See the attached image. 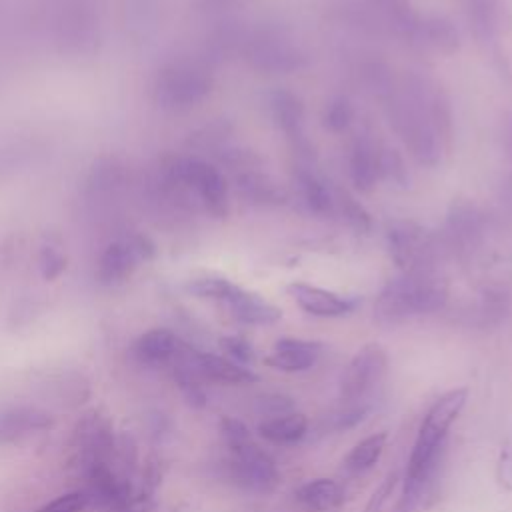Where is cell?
Instances as JSON below:
<instances>
[{"label": "cell", "instance_id": "6da1fadb", "mask_svg": "<svg viewBox=\"0 0 512 512\" xmlns=\"http://www.w3.org/2000/svg\"><path fill=\"white\" fill-rule=\"evenodd\" d=\"M384 106L390 124L424 166H438L452 142V108L438 82L408 74L400 86H388Z\"/></svg>", "mask_w": 512, "mask_h": 512}, {"label": "cell", "instance_id": "7a4b0ae2", "mask_svg": "<svg viewBox=\"0 0 512 512\" xmlns=\"http://www.w3.org/2000/svg\"><path fill=\"white\" fill-rule=\"evenodd\" d=\"M468 400V388H452L446 394H442L428 410L424 416L414 448L408 458V468H406V478H404V496H402V506L412 508L418 496L422 494L426 482L430 480L438 456H440V446L454 424V420L460 416L462 408L466 406Z\"/></svg>", "mask_w": 512, "mask_h": 512}, {"label": "cell", "instance_id": "3957f363", "mask_svg": "<svg viewBox=\"0 0 512 512\" xmlns=\"http://www.w3.org/2000/svg\"><path fill=\"white\" fill-rule=\"evenodd\" d=\"M448 300L444 282L434 272H416L392 278L380 292L374 316L380 322H400L410 316L432 314Z\"/></svg>", "mask_w": 512, "mask_h": 512}, {"label": "cell", "instance_id": "277c9868", "mask_svg": "<svg viewBox=\"0 0 512 512\" xmlns=\"http://www.w3.org/2000/svg\"><path fill=\"white\" fill-rule=\"evenodd\" d=\"M392 260L404 274L434 272L440 254V240L412 220H394L386 228Z\"/></svg>", "mask_w": 512, "mask_h": 512}, {"label": "cell", "instance_id": "5b68a950", "mask_svg": "<svg viewBox=\"0 0 512 512\" xmlns=\"http://www.w3.org/2000/svg\"><path fill=\"white\" fill-rule=\"evenodd\" d=\"M224 462L226 476L240 488L266 494L280 484V474L274 460L252 440L242 446L230 448Z\"/></svg>", "mask_w": 512, "mask_h": 512}, {"label": "cell", "instance_id": "8992f818", "mask_svg": "<svg viewBox=\"0 0 512 512\" xmlns=\"http://www.w3.org/2000/svg\"><path fill=\"white\" fill-rule=\"evenodd\" d=\"M388 370V354L378 342L364 344L348 362L342 380L340 396L344 404H364L372 390L382 382Z\"/></svg>", "mask_w": 512, "mask_h": 512}, {"label": "cell", "instance_id": "52a82bcc", "mask_svg": "<svg viewBox=\"0 0 512 512\" xmlns=\"http://www.w3.org/2000/svg\"><path fill=\"white\" fill-rule=\"evenodd\" d=\"M116 438L110 420L100 412H88L74 428L72 462L88 474L96 466L110 464L114 456Z\"/></svg>", "mask_w": 512, "mask_h": 512}, {"label": "cell", "instance_id": "ba28073f", "mask_svg": "<svg viewBox=\"0 0 512 512\" xmlns=\"http://www.w3.org/2000/svg\"><path fill=\"white\" fill-rule=\"evenodd\" d=\"M484 238L482 212L470 200L458 198L450 204L444 226V246L458 256H470Z\"/></svg>", "mask_w": 512, "mask_h": 512}, {"label": "cell", "instance_id": "9c48e42d", "mask_svg": "<svg viewBox=\"0 0 512 512\" xmlns=\"http://www.w3.org/2000/svg\"><path fill=\"white\" fill-rule=\"evenodd\" d=\"M400 26L412 38L414 44L422 48H430L442 54H452L460 46V36L452 20L444 16H420L412 14L406 4L394 10Z\"/></svg>", "mask_w": 512, "mask_h": 512}, {"label": "cell", "instance_id": "30bf717a", "mask_svg": "<svg viewBox=\"0 0 512 512\" xmlns=\"http://www.w3.org/2000/svg\"><path fill=\"white\" fill-rule=\"evenodd\" d=\"M270 110H272L274 122L288 136L294 150L298 152L300 162H312L314 154H312L308 140L304 138V104H302V100L288 90H276L270 96Z\"/></svg>", "mask_w": 512, "mask_h": 512}, {"label": "cell", "instance_id": "8fae6325", "mask_svg": "<svg viewBox=\"0 0 512 512\" xmlns=\"http://www.w3.org/2000/svg\"><path fill=\"white\" fill-rule=\"evenodd\" d=\"M288 294L304 312H308L312 316H320V318L346 316L356 308L354 298H346L332 290L312 286L306 282H292L288 286Z\"/></svg>", "mask_w": 512, "mask_h": 512}, {"label": "cell", "instance_id": "7c38bea8", "mask_svg": "<svg viewBox=\"0 0 512 512\" xmlns=\"http://www.w3.org/2000/svg\"><path fill=\"white\" fill-rule=\"evenodd\" d=\"M472 34L484 46H496L508 22L506 0H462Z\"/></svg>", "mask_w": 512, "mask_h": 512}, {"label": "cell", "instance_id": "4fadbf2b", "mask_svg": "<svg viewBox=\"0 0 512 512\" xmlns=\"http://www.w3.org/2000/svg\"><path fill=\"white\" fill-rule=\"evenodd\" d=\"M248 58L256 68L266 72H292L304 64L302 52L292 42L278 36L258 38Z\"/></svg>", "mask_w": 512, "mask_h": 512}, {"label": "cell", "instance_id": "5bb4252c", "mask_svg": "<svg viewBox=\"0 0 512 512\" xmlns=\"http://www.w3.org/2000/svg\"><path fill=\"white\" fill-rule=\"evenodd\" d=\"M322 354V344L302 338H280L274 342L272 354L266 356V364L282 372H304L316 364Z\"/></svg>", "mask_w": 512, "mask_h": 512}, {"label": "cell", "instance_id": "9a60e30c", "mask_svg": "<svg viewBox=\"0 0 512 512\" xmlns=\"http://www.w3.org/2000/svg\"><path fill=\"white\" fill-rule=\"evenodd\" d=\"M224 302H226L230 314L244 324H256V326L274 324L282 316L280 308H276L272 302H268L260 294L248 292L240 286H234V290L230 292V296Z\"/></svg>", "mask_w": 512, "mask_h": 512}, {"label": "cell", "instance_id": "2e32d148", "mask_svg": "<svg viewBox=\"0 0 512 512\" xmlns=\"http://www.w3.org/2000/svg\"><path fill=\"white\" fill-rule=\"evenodd\" d=\"M236 190L240 198L254 206H280L286 202V194L266 172L246 166L236 176Z\"/></svg>", "mask_w": 512, "mask_h": 512}, {"label": "cell", "instance_id": "e0dca14e", "mask_svg": "<svg viewBox=\"0 0 512 512\" xmlns=\"http://www.w3.org/2000/svg\"><path fill=\"white\" fill-rule=\"evenodd\" d=\"M378 148L368 134H360L350 148V178L360 192H370L380 178Z\"/></svg>", "mask_w": 512, "mask_h": 512}, {"label": "cell", "instance_id": "ac0fdd59", "mask_svg": "<svg viewBox=\"0 0 512 512\" xmlns=\"http://www.w3.org/2000/svg\"><path fill=\"white\" fill-rule=\"evenodd\" d=\"M294 182L300 192L304 206L314 214H328L334 206V196L324 182V178L310 166V162H300L294 168Z\"/></svg>", "mask_w": 512, "mask_h": 512}, {"label": "cell", "instance_id": "d6986e66", "mask_svg": "<svg viewBox=\"0 0 512 512\" xmlns=\"http://www.w3.org/2000/svg\"><path fill=\"white\" fill-rule=\"evenodd\" d=\"M198 368H200V374L212 382L234 384V386L258 382V374H254L248 366H242L230 358L216 356V354L198 352Z\"/></svg>", "mask_w": 512, "mask_h": 512}, {"label": "cell", "instance_id": "ffe728a7", "mask_svg": "<svg viewBox=\"0 0 512 512\" xmlns=\"http://www.w3.org/2000/svg\"><path fill=\"white\" fill-rule=\"evenodd\" d=\"M52 424L46 412L28 406H16L0 414V440L10 442L32 432L44 430Z\"/></svg>", "mask_w": 512, "mask_h": 512}, {"label": "cell", "instance_id": "44dd1931", "mask_svg": "<svg viewBox=\"0 0 512 512\" xmlns=\"http://www.w3.org/2000/svg\"><path fill=\"white\" fill-rule=\"evenodd\" d=\"M296 500L312 512H328L344 502L342 486L332 478H314L296 490Z\"/></svg>", "mask_w": 512, "mask_h": 512}, {"label": "cell", "instance_id": "7402d4cb", "mask_svg": "<svg viewBox=\"0 0 512 512\" xmlns=\"http://www.w3.org/2000/svg\"><path fill=\"white\" fill-rule=\"evenodd\" d=\"M178 348L180 344L170 330L154 328L138 338V342L134 344V354L140 362L158 366V364L172 362Z\"/></svg>", "mask_w": 512, "mask_h": 512}, {"label": "cell", "instance_id": "603a6c76", "mask_svg": "<svg viewBox=\"0 0 512 512\" xmlns=\"http://www.w3.org/2000/svg\"><path fill=\"white\" fill-rule=\"evenodd\" d=\"M308 430V420L302 412H288L274 418H264L258 424V432L262 438L274 444H294L304 438Z\"/></svg>", "mask_w": 512, "mask_h": 512}, {"label": "cell", "instance_id": "cb8c5ba5", "mask_svg": "<svg viewBox=\"0 0 512 512\" xmlns=\"http://www.w3.org/2000/svg\"><path fill=\"white\" fill-rule=\"evenodd\" d=\"M386 440H388V434L386 432H378V434H372L364 440H360L350 452L348 456L344 458V468L346 472L350 474H360V472H366L370 470L382 456L384 448H386Z\"/></svg>", "mask_w": 512, "mask_h": 512}, {"label": "cell", "instance_id": "d4e9b609", "mask_svg": "<svg viewBox=\"0 0 512 512\" xmlns=\"http://www.w3.org/2000/svg\"><path fill=\"white\" fill-rule=\"evenodd\" d=\"M340 206V212L344 216V220L348 222L350 228H354L356 232H370L372 230V218L368 214V210L346 190H338L336 198H334Z\"/></svg>", "mask_w": 512, "mask_h": 512}, {"label": "cell", "instance_id": "484cf974", "mask_svg": "<svg viewBox=\"0 0 512 512\" xmlns=\"http://www.w3.org/2000/svg\"><path fill=\"white\" fill-rule=\"evenodd\" d=\"M378 170H380V178H386L398 186L408 184L406 164H404L402 156L390 146L378 148Z\"/></svg>", "mask_w": 512, "mask_h": 512}, {"label": "cell", "instance_id": "4316f807", "mask_svg": "<svg viewBox=\"0 0 512 512\" xmlns=\"http://www.w3.org/2000/svg\"><path fill=\"white\" fill-rule=\"evenodd\" d=\"M354 118V108L352 104L348 102V98L340 96V98H334L326 110H324V126L332 132H342L350 126Z\"/></svg>", "mask_w": 512, "mask_h": 512}, {"label": "cell", "instance_id": "83f0119b", "mask_svg": "<svg viewBox=\"0 0 512 512\" xmlns=\"http://www.w3.org/2000/svg\"><path fill=\"white\" fill-rule=\"evenodd\" d=\"M236 284H232L226 278H218V276H210V278H198L194 282H190L188 290L196 296L202 298H212V300H226L230 296V292L234 290Z\"/></svg>", "mask_w": 512, "mask_h": 512}, {"label": "cell", "instance_id": "f1b7e54d", "mask_svg": "<svg viewBox=\"0 0 512 512\" xmlns=\"http://www.w3.org/2000/svg\"><path fill=\"white\" fill-rule=\"evenodd\" d=\"M220 432H222V438H224L228 450L242 446L246 442H252V434H250L248 426L242 420H236L232 416L220 418Z\"/></svg>", "mask_w": 512, "mask_h": 512}, {"label": "cell", "instance_id": "f546056e", "mask_svg": "<svg viewBox=\"0 0 512 512\" xmlns=\"http://www.w3.org/2000/svg\"><path fill=\"white\" fill-rule=\"evenodd\" d=\"M220 346H222V350H224L234 362H238V364H242V366H246V364H250V362L254 360V348H252V344H250L246 338H242V336H224V338L220 340Z\"/></svg>", "mask_w": 512, "mask_h": 512}, {"label": "cell", "instance_id": "4dcf8cb0", "mask_svg": "<svg viewBox=\"0 0 512 512\" xmlns=\"http://www.w3.org/2000/svg\"><path fill=\"white\" fill-rule=\"evenodd\" d=\"M398 480H400L398 472H390V474L376 486V490L372 492V496L368 498L364 512H382L384 506L388 504V500H390V496H392V492H394Z\"/></svg>", "mask_w": 512, "mask_h": 512}, {"label": "cell", "instance_id": "1f68e13d", "mask_svg": "<svg viewBox=\"0 0 512 512\" xmlns=\"http://www.w3.org/2000/svg\"><path fill=\"white\" fill-rule=\"evenodd\" d=\"M86 504H88V498L84 492H68L40 506L36 512H80Z\"/></svg>", "mask_w": 512, "mask_h": 512}, {"label": "cell", "instance_id": "d6a6232c", "mask_svg": "<svg viewBox=\"0 0 512 512\" xmlns=\"http://www.w3.org/2000/svg\"><path fill=\"white\" fill-rule=\"evenodd\" d=\"M260 410L268 414V418H274V416H282V414H288V412H294L292 410V398L284 396V394H266L262 396L260 400Z\"/></svg>", "mask_w": 512, "mask_h": 512}, {"label": "cell", "instance_id": "836d02e7", "mask_svg": "<svg viewBox=\"0 0 512 512\" xmlns=\"http://www.w3.org/2000/svg\"><path fill=\"white\" fill-rule=\"evenodd\" d=\"M368 412V406L366 404H344V408L340 412H336L334 416V426L336 428H352L356 426Z\"/></svg>", "mask_w": 512, "mask_h": 512}, {"label": "cell", "instance_id": "e575fe53", "mask_svg": "<svg viewBox=\"0 0 512 512\" xmlns=\"http://www.w3.org/2000/svg\"><path fill=\"white\" fill-rule=\"evenodd\" d=\"M496 478L504 490H512V438L504 444V448L500 452L498 466H496Z\"/></svg>", "mask_w": 512, "mask_h": 512}]
</instances>
